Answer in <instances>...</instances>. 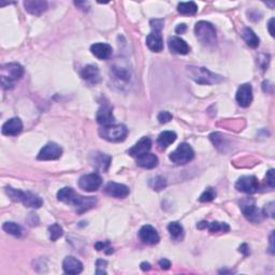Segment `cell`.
Wrapping results in <instances>:
<instances>
[{"mask_svg":"<svg viewBox=\"0 0 275 275\" xmlns=\"http://www.w3.org/2000/svg\"><path fill=\"white\" fill-rule=\"evenodd\" d=\"M140 267L142 270H143V271H150L151 270V264L149 262H142L140 264Z\"/></svg>","mask_w":275,"mask_h":275,"instance_id":"44","label":"cell"},{"mask_svg":"<svg viewBox=\"0 0 275 275\" xmlns=\"http://www.w3.org/2000/svg\"><path fill=\"white\" fill-rule=\"evenodd\" d=\"M49 232H50V239L51 241H57L60 237H63L64 230L63 228L58 223H53L52 226L49 227Z\"/></svg>","mask_w":275,"mask_h":275,"instance_id":"32","label":"cell"},{"mask_svg":"<svg viewBox=\"0 0 275 275\" xmlns=\"http://www.w3.org/2000/svg\"><path fill=\"white\" fill-rule=\"evenodd\" d=\"M242 37L244 39V41L246 42V44L248 45L249 48H253V49L258 48L260 40H259L258 35L255 34L251 28L244 29L243 33H242Z\"/></svg>","mask_w":275,"mask_h":275,"instance_id":"28","label":"cell"},{"mask_svg":"<svg viewBox=\"0 0 275 275\" xmlns=\"http://www.w3.org/2000/svg\"><path fill=\"white\" fill-rule=\"evenodd\" d=\"M186 29H187V26L185 24H180L179 26L175 28V33L177 34H184L186 32Z\"/></svg>","mask_w":275,"mask_h":275,"instance_id":"41","label":"cell"},{"mask_svg":"<svg viewBox=\"0 0 275 275\" xmlns=\"http://www.w3.org/2000/svg\"><path fill=\"white\" fill-rule=\"evenodd\" d=\"M97 121L98 124L103 126H110L114 125L115 117L113 115V109L108 103H104L100 106V109L97 112Z\"/></svg>","mask_w":275,"mask_h":275,"instance_id":"14","label":"cell"},{"mask_svg":"<svg viewBox=\"0 0 275 275\" xmlns=\"http://www.w3.org/2000/svg\"><path fill=\"white\" fill-rule=\"evenodd\" d=\"M89 161L91 166L95 167L97 170H99L101 172H106L111 166L112 157L106 154H103V153L96 152L94 154L90 155Z\"/></svg>","mask_w":275,"mask_h":275,"instance_id":"12","label":"cell"},{"mask_svg":"<svg viewBox=\"0 0 275 275\" xmlns=\"http://www.w3.org/2000/svg\"><path fill=\"white\" fill-rule=\"evenodd\" d=\"M198 229H207L211 233H216V232H228L230 230L228 223H220V222H200L197 225Z\"/></svg>","mask_w":275,"mask_h":275,"instance_id":"25","label":"cell"},{"mask_svg":"<svg viewBox=\"0 0 275 275\" xmlns=\"http://www.w3.org/2000/svg\"><path fill=\"white\" fill-rule=\"evenodd\" d=\"M262 213H263L264 216L274 217V202H270L269 205H267Z\"/></svg>","mask_w":275,"mask_h":275,"instance_id":"37","label":"cell"},{"mask_svg":"<svg viewBox=\"0 0 275 275\" xmlns=\"http://www.w3.org/2000/svg\"><path fill=\"white\" fill-rule=\"evenodd\" d=\"M176 140V134L174 131H164L159 135L157 139V143L160 146V149H167Z\"/></svg>","mask_w":275,"mask_h":275,"instance_id":"27","label":"cell"},{"mask_svg":"<svg viewBox=\"0 0 275 275\" xmlns=\"http://www.w3.org/2000/svg\"><path fill=\"white\" fill-rule=\"evenodd\" d=\"M159 266L161 269H164V270H168V269H170L171 267V262L168 260V259H161V260H159Z\"/></svg>","mask_w":275,"mask_h":275,"instance_id":"39","label":"cell"},{"mask_svg":"<svg viewBox=\"0 0 275 275\" xmlns=\"http://www.w3.org/2000/svg\"><path fill=\"white\" fill-rule=\"evenodd\" d=\"M193 157H195V152L191 146L188 143H182L174 152L171 153L169 158L173 164L181 166L188 164L193 159Z\"/></svg>","mask_w":275,"mask_h":275,"instance_id":"8","label":"cell"},{"mask_svg":"<svg viewBox=\"0 0 275 275\" xmlns=\"http://www.w3.org/2000/svg\"><path fill=\"white\" fill-rule=\"evenodd\" d=\"M196 37L203 45H214L216 43V30L211 23L201 21L195 26Z\"/></svg>","mask_w":275,"mask_h":275,"instance_id":"5","label":"cell"},{"mask_svg":"<svg viewBox=\"0 0 275 275\" xmlns=\"http://www.w3.org/2000/svg\"><path fill=\"white\" fill-rule=\"evenodd\" d=\"M240 208L247 221L254 223L262 222L264 217L263 213L257 207L256 202H255L253 198H244L243 200H241Z\"/></svg>","mask_w":275,"mask_h":275,"instance_id":"7","label":"cell"},{"mask_svg":"<svg viewBox=\"0 0 275 275\" xmlns=\"http://www.w3.org/2000/svg\"><path fill=\"white\" fill-rule=\"evenodd\" d=\"M151 186L154 190L159 191L161 189H164V188L167 186V181L162 176H156L155 179H153L151 181Z\"/></svg>","mask_w":275,"mask_h":275,"instance_id":"34","label":"cell"},{"mask_svg":"<svg viewBox=\"0 0 275 275\" xmlns=\"http://www.w3.org/2000/svg\"><path fill=\"white\" fill-rule=\"evenodd\" d=\"M139 238L141 239L142 242L149 244V245H155L160 240L158 232L151 225H145L140 229Z\"/></svg>","mask_w":275,"mask_h":275,"instance_id":"15","label":"cell"},{"mask_svg":"<svg viewBox=\"0 0 275 275\" xmlns=\"http://www.w3.org/2000/svg\"><path fill=\"white\" fill-rule=\"evenodd\" d=\"M239 251H240L244 255V256H248V255H249V248L247 246V244H242Z\"/></svg>","mask_w":275,"mask_h":275,"instance_id":"42","label":"cell"},{"mask_svg":"<svg viewBox=\"0 0 275 275\" xmlns=\"http://www.w3.org/2000/svg\"><path fill=\"white\" fill-rule=\"evenodd\" d=\"M168 45H169V50L173 54L179 55H186L190 52L189 45L187 44L186 41L179 38V37H171L168 40Z\"/></svg>","mask_w":275,"mask_h":275,"instance_id":"19","label":"cell"},{"mask_svg":"<svg viewBox=\"0 0 275 275\" xmlns=\"http://www.w3.org/2000/svg\"><path fill=\"white\" fill-rule=\"evenodd\" d=\"M186 72L192 81L201 85H213L221 83L223 81L222 75L213 73L208 69L203 67L189 66V67L186 68Z\"/></svg>","mask_w":275,"mask_h":275,"instance_id":"2","label":"cell"},{"mask_svg":"<svg viewBox=\"0 0 275 275\" xmlns=\"http://www.w3.org/2000/svg\"><path fill=\"white\" fill-rule=\"evenodd\" d=\"M23 130L22 120L17 117H13L7 120L2 126V134L4 136H17Z\"/></svg>","mask_w":275,"mask_h":275,"instance_id":"21","label":"cell"},{"mask_svg":"<svg viewBox=\"0 0 275 275\" xmlns=\"http://www.w3.org/2000/svg\"><path fill=\"white\" fill-rule=\"evenodd\" d=\"M63 269L67 274H79L83 271V263L79 259L68 256L64 259Z\"/></svg>","mask_w":275,"mask_h":275,"instance_id":"23","label":"cell"},{"mask_svg":"<svg viewBox=\"0 0 275 275\" xmlns=\"http://www.w3.org/2000/svg\"><path fill=\"white\" fill-rule=\"evenodd\" d=\"M168 231H169L171 238L175 241H180L184 237V228L177 222H172L168 225Z\"/></svg>","mask_w":275,"mask_h":275,"instance_id":"29","label":"cell"},{"mask_svg":"<svg viewBox=\"0 0 275 275\" xmlns=\"http://www.w3.org/2000/svg\"><path fill=\"white\" fill-rule=\"evenodd\" d=\"M216 198V191L212 187H207L199 198L200 202H210Z\"/></svg>","mask_w":275,"mask_h":275,"instance_id":"33","label":"cell"},{"mask_svg":"<svg viewBox=\"0 0 275 275\" xmlns=\"http://www.w3.org/2000/svg\"><path fill=\"white\" fill-rule=\"evenodd\" d=\"M95 248L97 249V251H103L106 255H110L113 253V248H112L110 246V242L109 241H100V242H97L95 244Z\"/></svg>","mask_w":275,"mask_h":275,"instance_id":"35","label":"cell"},{"mask_svg":"<svg viewBox=\"0 0 275 275\" xmlns=\"http://www.w3.org/2000/svg\"><path fill=\"white\" fill-rule=\"evenodd\" d=\"M270 244H271V247H270V252H271V254H274V247H273V232L271 233V237H270Z\"/></svg>","mask_w":275,"mask_h":275,"instance_id":"45","label":"cell"},{"mask_svg":"<svg viewBox=\"0 0 275 275\" xmlns=\"http://www.w3.org/2000/svg\"><path fill=\"white\" fill-rule=\"evenodd\" d=\"M24 7L30 14L39 17L48 10V2L43 0H28L24 2Z\"/></svg>","mask_w":275,"mask_h":275,"instance_id":"22","label":"cell"},{"mask_svg":"<svg viewBox=\"0 0 275 275\" xmlns=\"http://www.w3.org/2000/svg\"><path fill=\"white\" fill-rule=\"evenodd\" d=\"M81 76H82V79L85 80L86 82L90 84H98L101 81L100 71L98 67L94 65H88L84 67L82 71H81Z\"/></svg>","mask_w":275,"mask_h":275,"instance_id":"20","label":"cell"},{"mask_svg":"<svg viewBox=\"0 0 275 275\" xmlns=\"http://www.w3.org/2000/svg\"><path fill=\"white\" fill-rule=\"evenodd\" d=\"M96 266H97V270H96V272H98L100 269H104L105 266H106V261L105 260H103V259H99V260H97V263H96ZM104 271V270H103ZM105 272V271H104Z\"/></svg>","mask_w":275,"mask_h":275,"instance_id":"40","label":"cell"},{"mask_svg":"<svg viewBox=\"0 0 275 275\" xmlns=\"http://www.w3.org/2000/svg\"><path fill=\"white\" fill-rule=\"evenodd\" d=\"M90 51L95 57H97L98 59H109L112 55V50L111 45H109L108 43H95L90 47Z\"/></svg>","mask_w":275,"mask_h":275,"instance_id":"24","label":"cell"},{"mask_svg":"<svg viewBox=\"0 0 275 275\" xmlns=\"http://www.w3.org/2000/svg\"><path fill=\"white\" fill-rule=\"evenodd\" d=\"M2 229L9 234H12L14 237H21L22 236V228L17 223L13 222H7L3 223Z\"/></svg>","mask_w":275,"mask_h":275,"instance_id":"31","label":"cell"},{"mask_svg":"<svg viewBox=\"0 0 275 275\" xmlns=\"http://www.w3.org/2000/svg\"><path fill=\"white\" fill-rule=\"evenodd\" d=\"M57 199L67 205H72L78 214L85 213L97 205L94 197H83L76 193L71 187H64L57 192Z\"/></svg>","mask_w":275,"mask_h":275,"instance_id":"1","label":"cell"},{"mask_svg":"<svg viewBox=\"0 0 275 275\" xmlns=\"http://www.w3.org/2000/svg\"><path fill=\"white\" fill-rule=\"evenodd\" d=\"M63 154V149L54 142H50L47 145L42 147L38 154L39 160H55L58 159Z\"/></svg>","mask_w":275,"mask_h":275,"instance_id":"11","label":"cell"},{"mask_svg":"<svg viewBox=\"0 0 275 275\" xmlns=\"http://www.w3.org/2000/svg\"><path fill=\"white\" fill-rule=\"evenodd\" d=\"M236 99L243 108H247L253 101V87L251 84H243L237 91Z\"/></svg>","mask_w":275,"mask_h":275,"instance_id":"16","label":"cell"},{"mask_svg":"<svg viewBox=\"0 0 275 275\" xmlns=\"http://www.w3.org/2000/svg\"><path fill=\"white\" fill-rule=\"evenodd\" d=\"M151 149H152V140L150 138L143 137L137 144L131 147V149L128 151V154L131 157H135V158H139L140 156L147 154Z\"/></svg>","mask_w":275,"mask_h":275,"instance_id":"18","label":"cell"},{"mask_svg":"<svg viewBox=\"0 0 275 275\" xmlns=\"http://www.w3.org/2000/svg\"><path fill=\"white\" fill-rule=\"evenodd\" d=\"M24 68L19 64H6L1 67V86L3 89H12L14 83L22 78Z\"/></svg>","mask_w":275,"mask_h":275,"instance_id":"4","label":"cell"},{"mask_svg":"<svg viewBox=\"0 0 275 275\" xmlns=\"http://www.w3.org/2000/svg\"><path fill=\"white\" fill-rule=\"evenodd\" d=\"M6 192L13 201L21 202L27 207L39 208L43 205V200L41 198H40L37 193H34L32 191H23L19 189H15V188L11 186H8L6 187Z\"/></svg>","mask_w":275,"mask_h":275,"instance_id":"3","label":"cell"},{"mask_svg":"<svg viewBox=\"0 0 275 275\" xmlns=\"http://www.w3.org/2000/svg\"><path fill=\"white\" fill-rule=\"evenodd\" d=\"M99 135L106 141L123 142L128 135V129L125 125L103 126V128L99 129Z\"/></svg>","mask_w":275,"mask_h":275,"instance_id":"6","label":"cell"},{"mask_svg":"<svg viewBox=\"0 0 275 275\" xmlns=\"http://www.w3.org/2000/svg\"><path fill=\"white\" fill-rule=\"evenodd\" d=\"M273 24H274V18L272 17L271 19H270V22L268 24V29H269V33L270 34L272 35V37H274V32H273Z\"/></svg>","mask_w":275,"mask_h":275,"instance_id":"43","label":"cell"},{"mask_svg":"<svg viewBox=\"0 0 275 275\" xmlns=\"http://www.w3.org/2000/svg\"><path fill=\"white\" fill-rule=\"evenodd\" d=\"M236 188L239 191L253 195V193H256L258 191L259 183L256 177L253 175L242 176L236 183Z\"/></svg>","mask_w":275,"mask_h":275,"instance_id":"10","label":"cell"},{"mask_svg":"<svg viewBox=\"0 0 275 275\" xmlns=\"http://www.w3.org/2000/svg\"><path fill=\"white\" fill-rule=\"evenodd\" d=\"M137 165L141 168H144V169H154V168L158 166V158H157L156 155L147 153V154L137 158Z\"/></svg>","mask_w":275,"mask_h":275,"instance_id":"26","label":"cell"},{"mask_svg":"<svg viewBox=\"0 0 275 275\" xmlns=\"http://www.w3.org/2000/svg\"><path fill=\"white\" fill-rule=\"evenodd\" d=\"M267 183H268V185L271 187V188H274L275 186V176H274V170L271 169V170H269L267 172Z\"/></svg>","mask_w":275,"mask_h":275,"instance_id":"38","label":"cell"},{"mask_svg":"<svg viewBox=\"0 0 275 275\" xmlns=\"http://www.w3.org/2000/svg\"><path fill=\"white\" fill-rule=\"evenodd\" d=\"M103 184V179L98 173H89L80 177L79 187L85 191L93 192L99 189V187Z\"/></svg>","mask_w":275,"mask_h":275,"instance_id":"9","label":"cell"},{"mask_svg":"<svg viewBox=\"0 0 275 275\" xmlns=\"http://www.w3.org/2000/svg\"><path fill=\"white\" fill-rule=\"evenodd\" d=\"M172 119H173L172 114L170 113V112H168V111L160 112V113L158 114V120H159L160 124H167V123H169V121H170Z\"/></svg>","mask_w":275,"mask_h":275,"instance_id":"36","label":"cell"},{"mask_svg":"<svg viewBox=\"0 0 275 275\" xmlns=\"http://www.w3.org/2000/svg\"><path fill=\"white\" fill-rule=\"evenodd\" d=\"M146 44L153 52H161L164 50V40L161 37V29H153V32L147 35Z\"/></svg>","mask_w":275,"mask_h":275,"instance_id":"17","label":"cell"},{"mask_svg":"<svg viewBox=\"0 0 275 275\" xmlns=\"http://www.w3.org/2000/svg\"><path fill=\"white\" fill-rule=\"evenodd\" d=\"M177 11L183 15H195L198 11V7L193 1L181 2L177 6Z\"/></svg>","mask_w":275,"mask_h":275,"instance_id":"30","label":"cell"},{"mask_svg":"<svg viewBox=\"0 0 275 275\" xmlns=\"http://www.w3.org/2000/svg\"><path fill=\"white\" fill-rule=\"evenodd\" d=\"M104 192L111 197L117 198V199H124L130 193L129 187L124 184H119L115 182H110L104 187Z\"/></svg>","mask_w":275,"mask_h":275,"instance_id":"13","label":"cell"}]
</instances>
